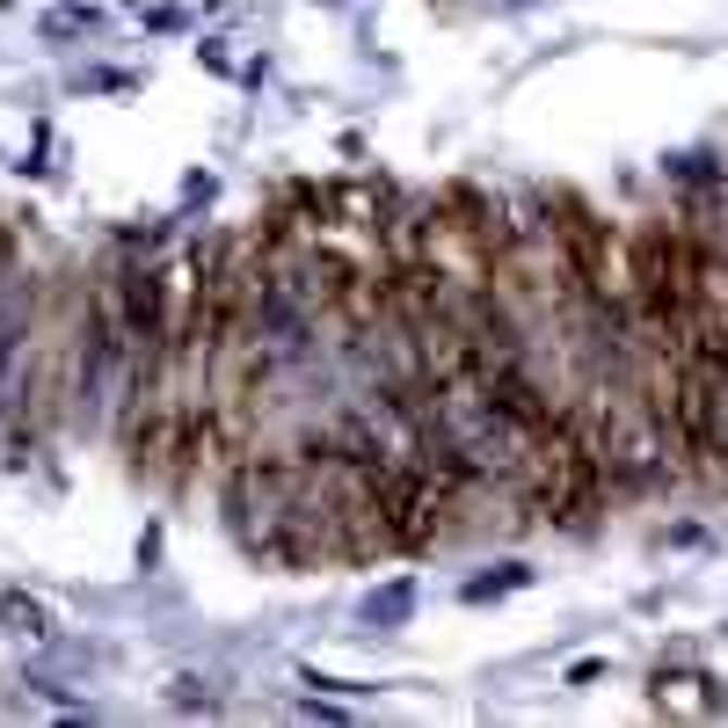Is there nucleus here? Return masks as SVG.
<instances>
[{"mask_svg":"<svg viewBox=\"0 0 728 728\" xmlns=\"http://www.w3.org/2000/svg\"><path fill=\"white\" fill-rule=\"evenodd\" d=\"M0 619H8V633H23V641H51V612L37 605V598H23V590L0 598Z\"/></svg>","mask_w":728,"mask_h":728,"instance_id":"nucleus-3","label":"nucleus"},{"mask_svg":"<svg viewBox=\"0 0 728 728\" xmlns=\"http://www.w3.org/2000/svg\"><path fill=\"white\" fill-rule=\"evenodd\" d=\"M139 80L131 73H117V66H96V73H80V96H131Z\"/></svg>","mask_w":728,"mask_h":728,"instance_id":"nucleus-5","label":"nucleus"},{"mask_svg":"<svg viewBox=\"0 0 728 728\" xmlns=\"http://www.w3.org/2000/svg\"><path fill=\"white\" fill-rule=\"evenodd\" d=\"M539 568L532 561H503V568H488V576L466 582V605H488V598H510V590H532Z\"/></svg>","mask_w":728,"mask_h":728,"instance_id":"nucleus-1","label":"nucleus"},{"mask_svg":"<svg viewBox=\"0 0 728 728\" xmlns=\"http://www.w3.org/2000/svg\"><path fill=\"white\" fill-rule=\"evenodd\" d=\"M409 612H415V582H409V576H393L387 590H372L364 619H372V627H409Z\"/></svg>","mask_w":728,"mask_h":728,"instance_id":"nucleus-2","label":"nucleus"},{"mask_svg":"<svg viewBox=\"0 0 728 728\" xmlns=\"http://www.w3.org/2000/svg\"><path fill=\"white\" fill-rule=\"evenodd\" d=\"M598 678H605V663H598V655H582V663H568V692H590Z\"/></svg>","mask_w":728,"mask_h":728,"instance_id":"nucleus-7","label":"nucleus"},{"mask_svg":"<svg viewBox=\"0 0 728 728\" xmlns=\"http://www.w3.org/2000/svg\"><path fill=\"white\" fill-rule=\"evenodd\" d=\"M139 15H146L153 37H183V29H190V8H168V0H153V8H139Z\"/></svg>","mask_w":728,"mask_h":728,"instance_id":"nucleus-6","label":"nucleus"},{"mask_svg":"<svg viewBox=\"0 0 728 728\" xmlns=\"http://www.w3.org/2000/svg\"><path fill=\"white\" fill-rule=\"evenodd\" d=\"M197 66H212V73H234V59H226V45H218V37H204V45H197Z\"/></svg>","mask_w":728,"mask_h":728,"instance_id":"nucleus-8","label":"nucleus"},{"mask_svg":"<svg viewBox=\"0 0 728 728\" xmlns=\"http://www.w3.org/2000/svg\"><path fill=\"white\" fill-rule=\"evenodd\" d=\"M96 23H102L96 8H51V15H45V23H37V29H45L51 45H66V37H88V29H96Z\"/></svg>","mask_w":728,"mask_h":728,"instance_id":"nucleus-4","label":"nucleus"},{"mask_svg":"<svg viewBox=\"0 0 728 728\" xmlns=\"http://www.w3.org/2000/svg\"><path fill=\"white\" fill-rule=\"evenodd\" d=\"M306 685H321V692H350V700H357V692H379V685H357V678H321V670H306Z\"/></svg>","mask_w":728,"mask_h":728,"instance_id":"nucleus-9","label":"nucleus"}]
</instances>
